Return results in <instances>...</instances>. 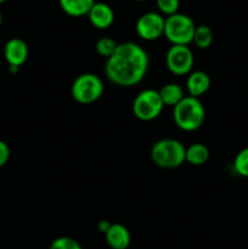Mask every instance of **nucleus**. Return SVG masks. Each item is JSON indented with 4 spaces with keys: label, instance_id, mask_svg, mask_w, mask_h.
<instances>
[{
    "label": "nucleus",
    "instance_id": "nucleus-20",
    "mask_svg": "<svg viewBox=\"0 0 248 249\" xmlns=\"http://www.w3.org/2000/svg\"><path fill=\"white\" fill-rule=\"evenodd\" d=\"M49 249H83L77 240L72 237H58L51 242Z\"/></svg>",
    "mask_w": 248,
    "mask_h": 249
},
{
    "label": "nucleus",
    "instance_id": "nucleus-5",
    "mask_svg": "<svg viewBox=\"0 0 248 249\" xmlns=\"http://www.w3.org/2000/svg\"><path fill=\"white\" fill-rule=\"evenodd\" d=\"M104 83L94 73H83L78 75L71 88V95L78 104L90 105L96 102L104 94Z\"/></svg>",
    "mask_w": 248,
    "mask_h": 249
},
{
    "label": "nucleus",
    "instance_id": "nucleus-16",
    "mask_svg": "<svg viewBox=\"0 0 248 249\" xmlns=\"http://www.w3.org/2000/svg\"><path fill=\"white\" fill-rule=\"evenodd\" d=\"M213 31H212L211 27L206 26V24H201V26H196L192 43L201 50H206L213 43Z\"/></svg>",
    "mask_w": 248,
    "mask_h": 249
},
{
    "label": "nucleus",
    "instance_id": "nucleus-25",
    "mask_svg": "<svg viewBox=\"0 0 248 249\" xmlns=\"http://www.w3.org/2000/svg\"><path fill=\"white\" fill-rule=\"evenodd\" d=\"M133 1H138V2H140V1H145V0H133Z\"/></svg>",
    "mask_w": 248,
    "mask_h": 249
},
{
    "label": "nucleus",
    "instance_id": "nucleus-7",
    "mask_svg": "<svg viewBox=\"0 0 248 249\" xmlns=\"http://www.w3.org/2000/svg\"><path fill=\"white\" fill-rule=\"evenodd\" d=\"M195 57L189 45H172L165 55V65L172 74L177 77L189 75L192 72Z\"/></svg>",
    "mask_w": 248,
    "mask_h": 249
},
{
    "label": "nucleus",
    "instance_id": "nucleus-18",
    "mask_svg": "<svg viewBox=\"0 0 248 249\" xmlns=\"http://www.w3.org/2000/svg\"><path fill=\"white\" fill-rule=\"evenodd\" d=\"M233 168L238 175L248 178V147L242 148L236 155L235 160H233Z\"/></svg>",
    "mask_w": 248,
    "mask_h": 249
},
{
    "label": "nucleus",
    "instance_id": "nucleus-23",
    "mask_svg": "<svg viewBox=\"0 0 248 249\" xmlns=\"http://www.w3.org/2000/svg\"><path fill=\"white\" fill-rule=\"evenodd\" d=\"M1 23H2V15H1V11H0V27H1Z\"/></svg>",
    "mask_w": 248,
    "mask_h": 249
},
{
    "label": "nucleus",
    "instance_id": "nucleus-19",
    "mask_svg": "<svg viewBox=\"0 0 248 249\" xmlns=\"http://www.w3.org/2000/svg\"><path fill=\"white\" fill-rule=\"evenodd\" d=\"M159 14L163 16H172L179 11L180 0H156Z\"/></svg>",
    "mask_w": 248,
    "mask_h": 249
},
{
    "label": "nucleus",
    "instance_id": "nucleus-4",
    "mask_svg": "<svg viewBox=\"0 0 248 249\" xmlns=\"http://www.w3.org/2000/svg\"><path fill=\"white\" fill-rule=\"evenodd\" d=\"M196 24L190 16L177 14L165 17L164 36L172 45H190L194 40Z\"/></svg>",
    "mask_w": 248,
    "mask_h": 249
},
{
    "label": "nucleus",
    "instance_id": "nucleus-11",
    "mask_svg": "<svg viewBox=\"0 0 248 249\" xmlns=\"http://www.w3.org/2000/svg\"><path fill=\"white\" fill-rule=\"evenodd\" d=\"M107 245L112 249H126L130 246L131 236L128 229L123 224L114 223L109 226L108 231L105 233Z\"/></svg>",
    "mask_w": 248,
    "mask_h": 249
},
{
    "label": "nucleus",
    "instance_id": "nucleus-9",
    "mask_svg": "<svg viewBox=\"0 0 248 249\" xmlns=\"http://www.w3.org/2000/svg\"><path fill=\"white\" fill-rule=\"evenodd\" d=\"M29 55L28 45L19 38H12L4 46V57L9 66L19 68L26 63Z\"/></svg>",
    "mask_w": 248,
    "mask_h": 249
},
{
    "label": "nucleus",
    "instance_id": "nucleus-6",
    "mask_svg": "<svg viewBox=\"0 0 248 249\" xmlns=\"http://www.w3.org/2000/svg\"><path fill=\"white\" fill-rule=\"evenodd\" d=\"M164 105L159 92L153 89H146L139 92L133 101V113L139 121L151 122L162 113Z\"/></svg>",
    "mask_w": 248,
    "mask_h": 249
},
{
    "label": "nucleus",
    "instance_id": "nucleus-15",
    "mask_svg": "<svg viewBox=\"0 0 248 249\" xmlns=\"http://www.w3.org/2000/svg\"><path fill=\"white\" fill-rule=\"evenodd\" d=\"M209 160V150L203 143H192L189 147H186L185 152V162L190 163L194 167H201L206 164Z\"/></svg>",
    "mask_w": 248,
    "mask_h": 249
},
{
    "label": "nucleus",
    "instance_id": "nucleus-2",
    "mask_svg": "<svg viewBox=\"0 0 248 249\" xmlns=\"http://www.w3.org/2000/svg\"><path fill=\"white\" fill-rule=\"evenodd\" d=\"M173 119L180 130L191 133L203 125L206 109L199 99L185 96L177 106L173 107Z\"/></svg>",
    "mask_w": 248,
    "mask_h": 249
},
{
    "label": "nucleus",
    "instance_id": "nucleus-14",
    "mask_svg": "<svg viewBox=\"0 0 248 249\" xmlns=\"http://www.w3.org/2000/svg\"><path fill=\"white\" fill-rule=\"evenodd\" d=\"M158 92H159V96L164 106L175 107L185 97L184 89L181 85L177 84V83H168V84L163 85L158 90Z\"/></svg>",
    "mask_w": 248,
    "mask_h": 249
},
{
    "label": "nucleus",
    "instance_id": "nucleus-3",
    "mask_svg": "<svg viewBox=\"0 0 248 249\" xmlns=\"http://www.w3.org/2000/svg\"><path fill=\"white\" fill-rule=\"evenodd\" d=\"M186 147L177 139H160L151 148V160L162 169H177L185 163Z\"/></svg>",
    "mask_w": 248,
    "mask_h": 249
},
{
    "label": "nucleus",
    "instance_id": "nucleus-22",
    "mask_svg": "<svg viewBox=\"0 0 248 249\" xmlns=\"http://www.w3.org/2000/svg\"><path fill=\"white\" fill-rule=\"evenodd\" d=\"M111 225H112V223H109L108 220H101L99 224H97V230H99L100 232L104 233V235H105V233L108 231L109 226H111Z\"/></svg>",
    "mask_w": 248,
    "mask_h": 249
},
{
    "label": "nucleus",
    "instance_id": "nucleus-1",
    "mask_svg": "<svg viewBox=\"0 0 248 249\" xmlns=\"http://www.w3.org/2000/svg\"><path fill=\"white\" fill-rule=\"evenodd\" d=\"M150 58L145 49L134 41L118 44L116 51L105 63L106 78L117 87L130 88L145 79Z\"/></svg>",
    "mask_w": 248,
    "mask_h": 249
},
{
    "label": "nucleus",
    "instance_id": "nucleus-24",
    "mask_svg": "<svg viewBox=\"0 0 248 249\" xmlns=\"http://www.w3.org/2000/svg\"><path fill=\"white\" fill-rule=\"evenodd\" d=\"M5 1H7V0H0V4H4Z\"/></svg>",
    "mask_w": 248,
    "mask_h": 249
},
{
    "label": "nucleus",
    "instance_id": "nucleus-10",
    "mask_svg": "<svg viewBox=\"0 0 248 249\" xmlns=\"http://www.w3.org/2000/svg\"><path fill=\"white\" fill-rule=\"evenodd\" d=\"M89 21L95 28L97 29H107L113 24L114 22V11L108 4L106 2H95L94 6L90 9Z\"/></svg>",
    "mask_w": 248,
    "mask_h": 249
},
{
    "label": "nucleus",
    "instance_id": "nucleus-17",
    "mask_svg": "<svg viewBox=\"0 0 248 249\" xmlns=\"http://www.w3.org/2000/svg\"><path fill=\"white\" fill-rule=\"evenodd\" d=\"M117 46H118V44H117V41L114 40V39L109 38V36H104V38L99 39V40L96 41L95 50H96V53H99L101 57H105L107 60V58H109L113 55Z\"/></svg>",
    "mask_w": 248,
    "mask_h": 249
},
{
    "label": "nucleus",
    "instance_id": "nucleus-8",
    "mask_svg": "<svg viewBox=\"0 0 248 249\" xmlns=\"http://www.w3.org/2000/svg\"><path fill=\"white\" fill-rule=\"evenodd\" d=\"M165 17L159 12L148 11L141 15L135 23L136 34L145 41H153L164 36Z\"/></svg>",
    "mask_w": 248,
    "mask_h": 249
},
{
    "label": "nucleus",
    "instance_id": "nucleus-12",
    "mask_svg": "<svg viewBox=\"0 0 248 249\" xmlns=\"http://www.w3.org/2000/svg\"><path fill=\"white\" fill-rule=\"evenodd\" d=\"M211 88V78L203 71H194L187 75L186 89L189 96L199 99Z\"/></svg>",
    "mask_w": 248,
    "mask_h": 249
},
{
    "label": "nucleus",
    "instance_id": "nucleus-21",
    "mask_svg": "<svg viewBox=\"0 0 248 249\" xmlns=\"http://www.w3.org/2000/svg\"><path fill=\"white\" fill-rule=\"evenodd\" d=\"M10 160V147L5 141L0 140V169L6 165Z\"/></svg>",
    "mask_w": 248,
    "mask_h": 249
},
{
    "label": "nucleus",
    "instance_id": "nucleus-26",
    "mask_svg": "<svg viewBox=\"0 0 248 249\" xmlns=\"http://www.w3.org/2000/svg\"><path fill=\"white\" fill-rule=\"evenodd\" d=\"M247 94H248V85H247Z\"/></svg>",
    "mask_w": 248,
    "mask_h": 249
},
{
    "label": "nucleus",
    "instance_id": "nucleus-13",
    "mask_svg": "<svg viewBox=\"0 0 248 249\" xmlns=\"http://www.w3.org/2000/svg\"><path fill=\"white\" fill-rule=\"evenodd\" d=\"M95 2V0H58L61 10L71 17L85 16Z\"/></svg>",
    "mask_w": 248,
    "mask_h": 249
}]
</instances>
